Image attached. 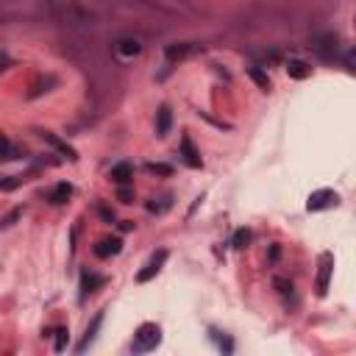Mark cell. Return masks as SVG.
I'll list each match as a JSON object with an SVG mask.
<instances>
[{
    "label": "cell",
    "instance_id": "ac0fdd59",
    "mask_svg": "<svg viewBox=\"0 0 356 356\" xmlns=\"http://www.w3.org/2000/svg\"><path fill=\"white\" fill-rule=\"evenodd\" d=\"M17 184H20V178H14V175H9V178H3L0 181V189H14Z\"/></svg>",
    "mask_w": 356,
    "mask_h": 356
},
{
    "label": "cell",
    "instance_id": "603a6c76",
    "mask_svg": "<svg viewBox=\"0 0 356 356\" xmlns=\"http://www.w3.org/2000/svg\"><path fill=\"white\" fill-rule=\"evenodd\" d=\"M3 64H6V56H0V70H3Z\"/></svg>",
    "mask_w": 356,
    "mask_h": 356
},
{
    "label": "cell",
    "instance_id": "3957f363",
    "mask_svg": "<svg viewBox=\"0 0 356 356\" xmlns=\"http://www.w3.org/2000/svg\"><path fill=\"white\" fill-rule=\"evenodd\" d=\"M334 203H337L334 189H320V192H314L312 198H309V209H312V212H317V209H329V206H334Z\"/></svg>",
    "mask_w": 356,
    "mask_h": 356
},
{
    "label": "cell",
    "instance_id": "2e32d148",
    "mask_svg": "<svg viewBox=\"0 0 356 356\" xmlns=\"http://www.w3.org/2000/svg\"><path fill=\"white\" fill-rule=\"evenodd\" d=\"M248 240H251V231H236L234 234V248H245Z\"/></svg>",
    "mask_w": 356,
    "mask_h": 356
},
{
    "label": "cell",
    "instance_id": "5bb4252c",
    "mask_svg": "<svg viewBox=\"0 0 356 356\" xmlns=\"http://www.w3.org/2000/svg\"><path fill=\"white\" fill-rule=\"evenodd\" d=\"M0 159H17V151L11 147V142L6 136H0Z\"/></svg>",
    "mask_w": 356,
    "mask_h": 356
},
{
    "label": "cell",
    "instance_id": "8992f818",
    "mask_svg": "<svg viewBox=\"0 0 356 356\" xmlns=\"http://www.w3.org/2000/svg\"><path fill=\"white\" fill-rule=\"evenodd\" d=\"M111 178H114V184H128L134 178V167L128 162L114 164V167H111Z\"/></svg>",
    "mask_w": 356,
    "mask_h": 356
},
{
    "label": "cell",
    "instance_id": "d6986e66",
    "mask_svg": "<svg viewBox=\"0 0 356 356\" xmlns=\"http://www.w3.org/2000/svg\"><path fill=\"white\" fill-rule=\"evenodd\" d=\"M251 75H253V78H256V81H259V86H264V89H267V86H270V81H267V78H264V75H262V73H259V70H251Z\"/></svg>",
    "mask_w": 356,
    "mask_h": 356
},
{
    "label": "cell",
    "instance_id": "6da1fadb",
    "mask_svg": "<svg viewBox=\"0 0 356 356\" xmlns=\"http://www.w3.org/2000/svg\"><path fill=\"white\" fill-rule=\"evenodd\" d=\"M159 340H162V331H159V325L145 323V325H142V329L134 334V351H136V353L153 351V348L159 345Z\"/></svg>",
    "mask_w": 356,
    "mask_h": 356
},
{
    "label": "cell",
    "instance_id": "44dd1931",
    "mask_svg": "<svg viewBox=\"0 0 356 356\" xmlns=\"http://www.w3.org/2000/svg\"><path fill=\"white\" fill-rule=\"evenodd\" d=\"M64 334H67V331H58V342H56V348H58V351H64V342H67V337H64Z\"/></svg>",
    "mask_w": 356,
    "mask_h": 356
},
{
    "label": "cell",
    "instance_id": "277c9868",
    "mask_svg": "<svg viewBox=\"0 0 356 356\" xmlns=\"http://www.w3.org/2000/svg\"><path fill=\"white\" fill-rule=\"evenodd\" d=\"M120 248H123L120 240H103V242L95 245V253H98L100 259H109V256H114V253H120Z\"/></svg>",
    "mask_w": 356,
    "mask_h": 356
},
{
    "label": "cell",
    "instance_id": "7402d4cb",
    "mask_svg": "<svg viewBox=\"0 0 356 356\" xmlns=\"http://www.w3.org/2000/svg\"><path fill=\"white\" fill-rule=\"evenodd\" d=\"M131 198H134V195L128 192V189H120V200H123V203H131Z\"/></svg>",
    "mask_w": 356,
    "mask_h": 356
},
{
    "label": "cell",
    "instance_id": "e0dca14e",
    "mask_svg": "<svg viewBox=\"0 0 356 356\" xmlns=\"http://www.w3.org/2000/svg\"><path fill=\"white\" fill-rule=\"evenodd\" d=\"M120 53H126V56H131V53H139V45L131 42V39H123V42H120Z\"/></svg>",
    "mask_w": 356,
    "mask_h": 356
},
{
    "label": "cell",
    "instance_id": "ba28073f",
    "mask_svg": "<svg viewBox=\"0 0 356 356\" xmlns=\"http://www.w3.org/2000/svg\"><path fill=\"white\" fill-rule=\"evenodd\" d=\"M70 195H73V187H70V184H56V187H53V192L47 195V198H50L53 203H64Z\"/></svg>",
    "mask_w": 356,
    "mask_h": 356
},
{
    "label": "cell",
    "instance_id": "9c48e42d",
    "mask_svg": "<svg viewBox=\"0 0 356 356\" xmlns=\"http://www.w3.org/2000/svg\"><path fill=\"white\" fill-rule=\"evenodd\" d=\"M181 147H184V159H187V164H189V167H200V156L195 153L192 142H189V139H184V142H181Z\"/></svg>",
    "mask_w": 356,
    "mask_h": 356
},
{
    "label": "cell",
    "instance_id": "52a82bcc",
    "mask_svg": "<svg viewBox=\"0 0 356 356\" xmlns=\"http://www.w3.org/2000/svg\"><path fill=\"white\" fill-rule=\"evenodd\" d=\"M170 123H173V114H170L167 106H162V109H159V120H156V134L167 136L170 134Z\"/></svg>",
    "mask_w": 356,
    "mask_h": 356
},
{
    "label": "cell",
    "instance_id": "9a60e30c",
    "mask_svg": "<svg viewBox=\"0 0 356 356\" xmlns=\"http://www.w3.org/2000/svg\"><path fill=\"white\" fill-rule=\"evenodd\" d=\"M147 170H151V173H159V175H170V173H173V167H170V164H156V162L147 164Z\"/></svg>",
    "mask_w": 356,
    "mask_h": 356
},
{
    "label": "cell",
    "instance_id": "7c38bea8",
    "mask_svg": "<svg viewBox=\"0 0 356 356\" xmlns=\"http://www.w3.org/2000/svg\"><path fill=\"white\" fill-rule=\"evenodd\" d=\"M287 70H289V75H292V78H306V75H309V67H306L304 62H292Z\"/></svg>",
    "mask_w": 356,
    "mask_h": 356
},
{
    "label": "cell",
    "instance_id": "ffe728a7",
    "mask_svg": "<svg viewBox=\"0 0 356 356\" xmlns=\"http://www.w3.org/2000/svg\"><path fill=\"white\" fill-rule=\"evenodd\" d=\"M17 217H20V209H17V212H11V215H9V217H6V220H3V223H0V225H3V228H6V225H11V223H14V220H17Z\"/></svg>",
    "mask_w": 356,
    "mask_h": 356
},
{
    "label": "cell",
    "instance_id": "8fae6325",
    "mask_svg": "<svg viewBox=\"0 0 356 356\" xmlns=\"http://www.w3.org/2000/svg\"><path fill=\"white\" fill-rule=\"evenodd\" d=\"M103 281H106L103 276H89V273H84V278H81V289H84V295H86V292H92L95 287H100Z\"/></svg>",
    "mask_w": 356,
    "mask_h": 356
},
{
    "label": "cell",
    "instance_id": "5b68a950",
    "mask_svg": "<svg viewBox=\"0 0 356 356\" xmlns=\"http://www.w3.org/2000/svg\"><path fill=\"white\" fill-rule=\"evenodd\" d=\"M331 253L323 256V264H320V278H317V295H325V287H329V273H331Z\"/></svg>",
    "mask_w": 356,
    "mask_h": 356
},
{
    "label": "cell",
    "instance_id": "30bf717a",
    "mask_svg": "<svg viewBox=\"0 0 356 356\" xmlns=\"http://www.w3.org/2000/svg\"><path fill=\"white\" fill-rule=\"evenodd\" d=\"M100 323H103V314H98V317H95V320H92V325H89V329H86V337H84V340H81V345H78V351H86V345H89V342H92V340H95V331H98V329H100Z\"/></svg>",
    "mask_w": 356,
    "mask_h": 356
},
{
    "label": "cell",
    "instance_id": "7a4b0ae2",
    "mask_svg": "<svg viewBox=\"0 0 356 356\" xmlns=\"http://www.w3.org/2000/svg\"><path fill=\"white\" fill-rule=\"evenodd\" d=\"M164 262H167V251H159L156 256H153L151 262H147L145 270H142L139 276H136V281H142V284H145V281H151V278L156 276L159 270H162V264H164Z\"/></svg>",
    "mask_w": 356,
    "mask_h": 356
},
{
    "label": "cell",
    "instance_id": "4fadbf2b",
    "mask_svg": "<svg viewBox=\"0 0 356 356\" xmlns=\"http://www.w3.org/2000/svg\"><path fill=\"white\" fill-rule=\"evenodd\" d=\"M42 136H45L47 142H50V145H56V147H58V151H62V153H67V159H75V151H73V147H67V145H64V142H58V139H56V136H53V134H42Z\"/></svg>",
    "mask_w": 356,
    "mask_h": 356
}]
</instances>
